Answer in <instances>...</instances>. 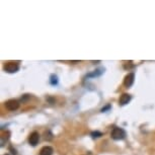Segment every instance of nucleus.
I'll return each instance as SVG.
<instances>
[{
	"instance_id": "obj_1",
	"label": "nucleus",
	"mask_w": 155,
	"mask_h": 155,
	"mask_svg": "<svg viewBox=\"0 0 155 155\" xmlns=\"http://www.w3.org/2000/svg\"><path fill=\"white\" fill-rule=\"evenodd\" d=\"M3 69L5 72L7 73H15L18 71L19 69V65L17 62H14V61H8L4 64Z\"/></svg>"
},
{
	"instance_id": "obj_2",
	"label": "nucleus",
	"mask_w": 155,
	"mask_h": 155,
	"mask_svg": "<svg viewBox=\"0 0 155 155\" xmlns=\"http://www.w3.org/2000/svg\"><path fill=\"white\" fill-rule=\"evenodd\" d=\"M110 136L114 140H123L126 137V132L122 128H114Z\"/></svg>"
},
{
	"instance_id": "obj_3",
	"label": "nucleus",
	"mask_w": 155,
	"mask_h": 155,
	"mask_svg": "<svg viewBox=\"0 0 155 155\" xmlns=\"http://www.w3.org/2000/svg\"><path fill=\"white\" fill-rule=\"evenodd\" d=\"M5 107L8 110H16L19 107V101L17 99H8L5 102Z\"/></svg>"
},
{
	"instance_id": "obj_4",
	"label": "nucleus",
	"mask_w": 155,
	"mask_h": 155,
	"mask_svg": "<svg viewBox=\"0 0 155 155\" xmlns=\"http://www.w3.org/2000/svg\"><path fill=\"white\" fill-rule=\"evenodd\" d=\"M134 79H135L134 73H129V74L126 75L125 79H124V85L126 87H131L134 83Z\"/></svg>"
},
{
	"instance_id": "obj_5",
	"label": "nucleus",
	"mask_w": 155,
	"mask_h": 155,
	"mask_svg": "<svg viewBox=\"0 0 155 155\" xmlns=\"http://www.w3.org/2000/svg\"><path fill=\"white\" fill-rule=\"evenodd\" d=\"M40 140V135L38 132H33L28 137V143L31 145V146H36L38 144Z\"/></svg>"
},
{
	"instance_id": "obj_6",
	"label": "nucleus",
	"mask_w": 155,
	"mask_h": 155,
	"mask_svg": "<svg viewBox=\"0 0 155 155\" xmlns=\"http://www.w3.org/2000/svg\"><path fill=\"white\" fill-rule=\"evenodd\" d=\"M132 99V96L130 94H128V93H123L121 95V97L119 99V102L121 106H125V104H127L130 102V101Z\"/></svg>"
},
{
	"instance_id": "obj_7",
	"label": "nucleus",
	"mask_w": 155,
	"mask_h": 155,
	"mask_svg": "<svg viewBox=\"0 0 155 155\" xmlns=\"http://www.w3.org/2000/svg\"><path fill=\"white\" fill-rule=\"evenodd\" d=\"M53 152H54V150L51 146H45V147H43L41 149L40 155H52Z\"/></svg>"
},
{
	"instance_id": "obj_8",
	"label": "nucleus",
	"mask_w": 155,
	"mask_h": 155,
	"mask_svg": "<svg viewBox=\"0 0 155 155\" xmlns=\"http://www.w3.org/2000/svg\"><path fill=\"white\" fill-rule=\"evenodd\" d=\"M102 72H104V69H97V70H95L94 72L89 73V74L87 75V77H94V76H99L101 74H102Z\"/></svg>"
},
{
	"instance_id": "obj_9",
	"label": "nucleus",
	"mask_w": 155,
	"mask_h": 155,
	"mask_svg": "<svg viewBox=\"0 0 155 155\" xmlns=\"http://www.w3.org/2000/svg\"><path fill=\"white\" fill-rule=\"evenodd\" d=\"M50 83H51L52 85H56L58 83V77L55 74H52L51 77H50Z\"/></svg>"
},
{
	"instance_id": "obj_10",
	"label": "nucleus",
	"mask_w": 155,
	"mask_h": 155,
	"mask_svg": "<svg viewBox=\"0 0 155 155\" xmlns=\"http://www.w3.org/2000/svg\"><path fill=\"white\" fill-rule=\"evenodd\" d=\"M124 68L125 69H132V68H134V64L132 62H126L124 64Z\"/></svg>"
},
{
	"instance_id": "obj_11",
	"label": "nucleus",
	"mask_w": 155,
	"mask_h": 155,
	"mask_svg": "<svg viewBox=\"0 0 155 155\" xmlns=\"http://www.w3.org/2000/svg\"><path fill=\"white\" fill-rule=\"evenodd\" d=\"M91 136H92V138H98V137H101V136H102V134L101 133V132H92L91 133Z\"/></svg>"
},
{
	"instance_id": "obj_12",
	"label": "nucleus",
	"mask_w": 155,
	"mask_h": 155,
	"mask_svg": "<svg viewBox=\"0 0 155 155\" xmlns=\"http://www.w3.org/2000/svg\"><path fill=\"white\" fill-rule=\"evenodd\" d=\"M107 109H110V106H107V107H104V109H102V110H101V112H104V110H107Z\"/></svg>"
},
{
	"instance_id": "obj_13",
	"label": "nucleus",
	"mask_w": 155,
	"mask_h": 155,
	"mask_svg": "<svg viewBox=\"0 0 155 155\" xmlns=\"http://www.w3.org/2000/svg\"><path fill=\"white\" fill-rule=\"evenodd\" d=\"M4 155H8V154H4Z\"/></svg>"
}]
</instances>
